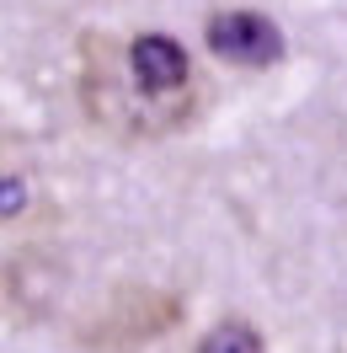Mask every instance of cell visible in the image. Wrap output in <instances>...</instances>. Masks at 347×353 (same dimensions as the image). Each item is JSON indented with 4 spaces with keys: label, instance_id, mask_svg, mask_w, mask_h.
<instances>
[{
    "label": "cell",
    "instance_id": "obj_1",
    "mask_svg": "<svg viewBox=\"0 0 347 353\" xmlns=\"http://www.w3.org/2000/svg\"><path fill=\"white\" fill-rule=\"evenodd\" d=\"M81 108L102 134L123 139V145H145V139H166L182 123H193L198 86L160 91L129 59V38L86 32L81 38Z\"/></svg>",
    "mask_w": 347,
    "mask_h": 353
},
{
    "label": "cell",
    "instance_id": "obj_2",
    "mask_svg": "<svg viewBox=\"0 0 347 353\" xmlns=\"http://www.w3.org/2000/svg\"><path fill=\"white\" fill-rule=\"evenodd\" d=\"M176 321H182V294L129 284V289H118L96 316H86L81 337H86L91 348L118 353V348H139V343H150V337H166Z\"/></svg>",
    "mask_w": 347,
    "mask_h": 353
},
{
    "label": "cell",
    "instance_id": "obj_3",
    "mask_svg": "<svg viewBox=\"0 0 347 353\" xmlns=\"http://www.w3.org/2000/svg\"><path fill=\"white\" fill-rule=\"evenodd\" d=\"M203 43H209L214 59L240 65V70H267L283 59V32L262 11H214L209 27H203Z\"/></svg>",
    "mask_w": 347,
    "mask_h": 353
},
{
    "label": "cell",
    "instance_id": "obj_4",
    "mask_svg": "<svg viewBox=\"0 0 347 353\" xmlns=\"http://www.w3.org/2000/svg\"><path fill=\"white\" fill-rule=\"evenodd\" d=\"M129 59L139 65L145 81H155L160 91H193V59H187V48L166 38V32H139L129 38Z\"/></svg>",
    "mask_w": 347,
    "mask_h": 353
},
{
    "label": "cell",
    "instance_id": "obj_5",
    "mask_svg": "<svg viewBox=\"0 0 347 353\" xmlns=\"http://www.w3.org/2000/svg\"><path fill=\"white\" fill-rule=\"evenodd\" d=\"M193 353H267V343H262V332L251 327V321L230 316V321H219V327L203 332V343H198Z\"/></svg>",
    "mask_w": 347,
    "mask_h": 353
},
{
    "label": "cell",
    "instance_id": "obj_6",
    "mask_svg": "<svg viewBox=\"0 0 347 353\" xmlns=\"http://www.w3.org/2000/svg\"><path fill=\"white\" fill-rule=\"evenodd\" d=\"M27 203H32V182H27L22 161L0 145V220H11V214H22Z\"/></svg>",
    "mask_w": 347,
    "mask_h": 353
}]
</instances>
